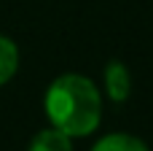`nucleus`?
I'll return each instance as SVG.
<instances>
[{"mask_svg":"<svg viewBox=\"0 0 153 151\" xmlns=\"http://www.w3.org/2000/svg\"><path fill=\"white\" fill-rule=\"evenodd\" d=\"M43 111L51 127L70 138H86L102 122V95L91 78L81 73H65L48 84L43 95Z\"/></svg>","mask_w":153,"mask_h":151,"instance_id":"f257e3e1","label":"nucleus"},{"mask_svg":"<svg viewBox=\"0 0 153 151\" xmlns=\"http://www.w3.org/2000/svg\"><path fill=\"white\" fill-rule=\"evenodd\" d=\"M102 86H105L108 100H113V103H126V100L132 97V70L126 68V62L110 59V62L105 65V73H102Z\"/></svg>","mask_w":153,"mask_h":151,"instance_id":"f03ea898","label":"nucleus"},{"mask_svg":"<svg viewBox=\"0 0 153 151\" xmlns=\"http://www.w3.org/2000/svg\"><path fill=\"white\" fill-rule=\"evenodd\" d=\"M27 151H73V138L56 127H46L32 135Z\"/></svg>","mask_w":153,"mask_h":151,"instance_id":"7ed1b4c3","label":"nucleus"},{"mask_svg":"<svg viewBox=\"0 0 153 151\" xmlns=\"http://www.w3.org/2000/svg\"><path fill=\"white\" fill-rule=\"evenodd\" d=\"M91 151H151L145 140H140L137 135H129V132H110V135H102Z\"/></svg>","mask_w":153,"mask_h":151,"instance_id":"20e7f679","label":"nucleus"},{"mask_svg":"<svg viewBox=\"0 0 153 151\" xmlns=\"http://www.w3.org/2000/svg\"><path fill=\"white\" fill-rule=\"evenodd\" d=\"M19 70V49L8 35H0V86L8 84Z\"/></svg>","mask_w":153,"mask_h":151,"instance_id":"39448f33","label":"nucleus"}]
</instances>
